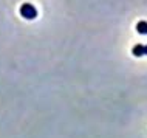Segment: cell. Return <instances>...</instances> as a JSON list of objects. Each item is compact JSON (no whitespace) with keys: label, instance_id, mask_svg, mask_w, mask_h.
<instances>
[{"label":"cell","instance_id":"cell-1","mask_svg":"<svg viewBox=\"0 0 147 138\" xmlns=\"http://www.w3.org/2000/svg\"><path fill=\"white\" fill-rule=\"evenodd\" d=\"M20 14H22L23 19L33 20V19L37 17V9H36L34 5H31V3H23L20 6Z\"/></svg>","mask_w":147,"mask_h":138},{"label":"cell","instance_id":"cell-2","mask_svg":"<svg viewBox=\"0 0 147 138\" xmlns=\"http://www.w3.org/2000/svg\"><path fill=\"white\" fill-rule=\"evenodd\" d=\"M132 53H133V56H142V54H146V47L144 45H141V44H138V45H135L133 47V50H132Z\"/></svg>","mask_w":147,"mask_h":138},{"label":"cell","instance_id":"cell-3","mask_svg":"<svg viewBox=\"0 0 147 138\" xmlns=\"http://www.w3.org/2000/svg\"><path fill=\"white\" fill-rule=\"evenodd\" d=\"M136 31L140 34H147V22L146 20H140L136 23Z\"/></svg>","mask_w":147,"mask_h":138},{"label":"cell","instance_id":"cell-4","mask_svg":"<svg viewBox=\"0 0 147 138\" xmlns=\"http://www.w3.org/2000/svg\"><path fill=\"white\" fill-rule=\"evenodd\" d=\"M144 47H146V54H147V45H144Z\"/></svg>","mask_w":147,"mask_h":138}]
</instances>
